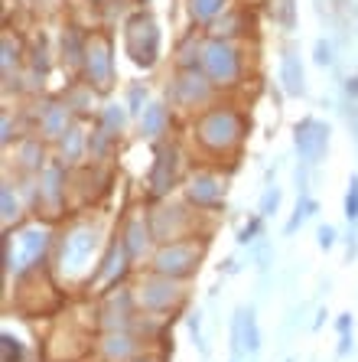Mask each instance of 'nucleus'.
<instances>
[{"mask_svg":"<svg viewBox=\"0 0 358 362\" xmlns=\"http://www.w3.org/2000/svg\"><path fill=\"white\" fill-rule=\"evenodd\" d=\"M241 134H244V124L238 118V111H232V108H208L196 121V137L212 153L234 151L241 144Z\"/></svg>","mask_w":358,"mask_h":362,"instance_id":"1","label":"nucleus"},{"mask_svg":"<svg viewBox=\"0 0 358 362\" xmlns=\"http://www.w3.org/2000/svg\"><path fill=\"white\" fill-rule=\"evenodd\" d=\"M95 248H98V228L88 226V222H76L62 235V245H59V271L66 278H76L88 268Z\"/></svg>","mask_w":358,"mask_h":362,"instance_id":"2","label":"nucleus"},{"mask_svg":"<svg viewBox=\"0 0 358 362\" xmlns=\"http://www.w3.org/2000/svg\"><path fill=\"white\" fill-rule=\"evenodd\" d=\"M124 49L133 66L153 69L160 59V26L150 13H137L124 26Z\"/></svg>","mask_w":358,"mask_h":362,"instance_id":"3","label":"nucleus"},{"mask_svg":"<svg viewBox=\"0 0 358 362\" xmlns=\"http://www.w3.org/2000/svg\"><path fill=\"white\" fill-rule=\"evenodd\" d=\"M202 255H205V242H199V245L196 242H167V245H160L157 255H153V271L183 281L199 268Z\"/></svg>","mask_w":358,"mask_h":362,"instance_id":"4","label":"nucleus"},{"mask_svg":"<svg viewBox=\"0 0 358 362\" xmlns=\"http://www.w3.org/2000/svg\"><path fill=\"white\" fill-rule=\"evenodd\" d=\"M202 69L212 78V85H234L241 76V52L228 40H208L202 46Z\"/></svg>","mask_w":358,"mask_h":362,"instance_id":"5","label":"nucleus"},{"mask_svg":"<svg viewBox=\"0 0 358 362\" xmlns=\"http://www.w3.org/2000/svg\"><path fill=\"white\" fill-rule=\"evenodd\" d=\"M85 76L92 78L95 92H108L114 82V66H111V40L108 33H92L85 42Z\"/></svg>","mask_w":358,"mask_h":362,"instance_id":"6","label":"nucleus"},{"mask_svg":"<svg viewBox=\"0 0 358 362\" xmlns=\"http://www.w3.org/2000/svg\"><path fill=\"white\" fill-rule=\"evenodd\" d=\"M186 297V291L179 287L176 278H167V274H157L153 271V278H147L137 291V303L147 307L150 313H169L173 307H179Z\"/></svg>","mask_w":358,"mask_h":362,"instance_id":"7","label":"nucleus"},{"mask_svg":"<svg viewBox=\"0 0 358 362\" xmlns=\"http://www.w3.org/2000/svg\"><path fill=\"white\" fill-rule=\"evenodd\" d=\"M293 147L300 153V160L306 167H316L326 160L329 153V124H323L319 118H303L293 127Z\"/></svg>","mask_w":358,"mask_h":362,"instance_id":"8","label":"nucleus"},{"mask_svg":"<svg viewBox=\"0 0 358 362\" xmlns=\"http://www.w3.org/2000/svg\"><path fill=\"white\" fill-rule=\"evenodd\" d=\"M169 98L179 105V108H199L212 98V78L196 72V69H179L176 82L169 85Z\"/></svg>","mask_w":358,"mask_h":362,"instance_id":"9","label":"nucleus"},{"mask_svg":"<svg viewBox=\"0 0 358 362\" xmlns=\"http://www.w3.org/2000/svg\"><path fill=\"white\" fill-rule=\"evenodd\" d=\"M225 199V180L215 177V173H192L189 183H186V202L196 206V209H218Z\"/></svg>","mask_w":358,"mask_h":362,"instance_id":"10","label":"nucleus"},{"mask_svg":"<svg viewBox=\"0 0 358 362\" xmlns=\"http://www.w3.org/2000/svg\"><path fill=\"white\" fill-rule=\"evenodd\" d=\"M176 167H179V153L176 147L169 144H160L157 147V160L150 167V177H147V186H150V196L160 199V196H167L176 183Z\"/></svg>","mask_w":358,"mask_h":362,"instance_id":"11","label":"nucleus"},{"mask_svg":"<svg viewBox=\"0 0 358 362\" xmlns=\"http://www.w3.org/2000/svg\"><path fill=\"white\" fill-rule=\"evenodd\" d=\"M13 245L20 248L17 271L30 268V264H40L42 252L49 248V228H46V226H26V228H20L17 235H13Z\"/></svg>","mask_w":358,"mask_h":362,"instance_id":"12","label":"nucleus"},{"mask_svg":"<svg viewBox=\"0 0 358 362\" xmlns=\"http://www.w3.org/2000/svg\"><path fill=\"white\" fill-rule=\"evenodd\" d=\"M127 268H131V255H127L124 242L121 238H114V242L108 245V255H105V262H101L98 274H95V284L98 287H114L124 281Z\"/></svg>","mask_w":358,"mask_h":362,"instance_id":"13","label":"nucleus"},{"mask_svg":"<svg viewBox=\"0 0 358 362\" xmlns=\"http://www.w3.org/2000/svg\"><path fill=\"white\" fill-rule=\"evenodd\" d=\"M40 186V193H36V206H49L52 212L62 209V202H66V170L62 167H46L36 180Z\"/></svg>","mask_w":358,"mask_h":362,"instance_id":"14","label":"nucleus"},{"mask_svg":"<svg viewBox=\"0 0 358 362\" xmlns=\"http://www.w3.org/2000/svg\"><path fill=\"white\" fill-rule=\"evenodd\" d=\"M133 300H137V294H131V291H121V294L108 297L105 310H101V317H108V320H101V327L108 329V333L131 327V320H133Z\"/></svg>","mask_w":358,"mask_h":362,"instance_id":"15","label":"nucleus"},{"mask_svg":"<svg viewBox=\"0 0 358 362\" xmlns=\"http://www.w3.org/2000/svg\"><path fill=\"white\" fill-rule=\"evenodd\" d=\"M280 82H283V92L293 95V98H300L306 95V76H303V62L297 56L293 46H287L280 56Z\"/></svg>","mask_w":358,"mask_h":362,"instance_id":"16","label":"nucleus"},{"mask_svg":"<svg viewBox=\"0 0 358 362\" xmlns=\"http://www.w3.org/2000/svg\"><path fill=\"white\" fill-rule=\"evenodd\" d=\"M124 248H127V255H131V262H137V258H143V252L150 248V242H157L153 238V228H150V219H143V216H137V219H131L127 222V228H124Z\"/></svg>","mask_w":358,"mask_h":362,"instance_id":"17","label":"nucleus"},{"mask_svg":"<svg viewBox=\"0 0 358 362\" xmlns=\"http://www.w3.org/2000/svg\"><path fill=\"white\" fill-rule=\"evenodd\" d=\"M68 131V105L66 101H52L40 115V134L46 141H62Z\"/></svg>","mask_w":358,"mask_h":362,"instance_id":"18","label":"nucleus"},{"mask_svg":"<svg viewBox=\"0 0 358 362\" xmlns=\"http://www.w3.org/2000/svg\"><path fill=\"white\" fill-rule=\"evenodd\" d=\"M105 356H108L111 362H131L133 356H141V343H137L127 329H114V333H108V339H105Z\"/></svg>","mask_w":358,"mask_h":362,"instance_id":"19","label":"nucleus"},{"mask_svg":"<svg viewBox=\"0 0 358 362\" xmlns=\"http://www.w3.org/2000/svg\"><path fill=\"white\" fill-rule=\"evenodd\" d=\"M167 131H169V108L160 105V101L147 105L141 115V134L147 137V141H157V137H163Z\"/></svg>","mask_w":358,"mask_h":362,"instance_id":"20","label":"nucleus"},{"mask_svg":"<svg viewBox=\"0 0 358 362\" xmlns=\"http://www.w3.org/2000/svg\"><path fill=\"white\" fill-rule=\"evenodd\" d=\"M59 147H62V163H78L82 160V151L88 147V137L78 127H68L66 137L59 141Z\"/></svg>","mask_w":358,"mask_h":362,"instance_id":"21","label":"nucleus"},{"mask_svg":"<svg viewBox=\"0 0 358 362\" xmlns=\"http://www.w3.org/2000/svg\"><path fill=\"white\" fill-rule=\"evenodd\" d=\"M114 144H117L114 131H108L105 124H98V131L88 137V153H92L95 160H108L111 151H114Z\"/></svg>","mask_w":358,"mask_h":362,"instance_id":"22","label":"nucleus"},{"mask_svg":"<svg viewBox=\"0 0 358 362\" xmlns=\"http://www.w3.org/2000/svg\"><path fill=\"white\" fill-rule=\"evenodd\" d=\"M225 4L228 0H189V10H192V17L199 20V23H212L215 17H222Z\"/></svg>","mask_w":358,"mask_h":362,"instance_id":"23","label":"nucleus"},{"mask_svg":"<svg viewBox=\"0 0 358 362\" xmlns=\"http://www.w3.org/2000/svg\"><path fill=\"white\" fill-rule=\"evenodd\" d=\"M319 206H316V199H309L306 193L300 196V199H297V209H293V219L287 222V228H283V232H287V235H293V232H297V228L303 226V222L309 219V216H313V212H316Z\"/></svg>","mask_w":358,"mask_h":362,"instance_id":"24","label":"nucleus"},{"mask_svg":"<svg viewBox=\"0 0 358 362\" xmlns=\"http://www.w3.org/2000/svg\"><path fill=\"white\" fill-rule=\"evenodd\" d=\"M0 206H4V226L10 228V222L20 219V202H17V193H13L10 183L0 186Z\"/></svg>","mask_w":358,"mask_h":362,"instance_id":"25","label":"nucleus"},{"mask_svg":"<svg viewBox=\"0 0 358 362\" xmlns=\"http://www.w3.org/2000/svg\"><path fill=\"white\" fill-rule=\"evenodd\" d=\"M124 108L127 105H108V108L101 111V124L108 127V131H114V134H121L127 124V115H131V111H124Z\"/></svg>","mask_w":358,"mask_h":362,"instance_id":"26","label":"nucleus"},{"mask_svg":"<svg viewBox=\"0 0 358 362\" xmlns=\"http://www.w3.org/2000/svg\"><path fill=\"white\" fill-rule=\"evenodd\" d=\"M244 346H248V353H258L261 349V329H258V313H254V307L244 310Z\"/></svg>","mask_w":358,"mask_h":362,"instance_id":"27","label":"nucleus"},{"mask_svg":"<svg viewBox=\"0 0 358 362\" xmlns=\"http://www.w3.org/2000/svg\"><path fill=\"white\" fill-rule=\"evenodd\" d=\"M232 353L234 356L248 353V346H244V307L234 310V320H232Z\"/></svg>","mask_w":358,"mask_h":362,"instance_id":"28","label":"nucleus"},{"mask_svg":"<svg viewBox=\"0 0 358 362\" xmlns=\"http://www.w3.org/2000/svg\"><path fill=\"white\" fill-rule=\"evenodd\" d=\"M143 108H147V88H143V85H131V92H127V111H131L133 118H141Z\"/></svg>","mask_w":358,"mask_h":362,"instance_id":"29","label":"nucleus"},{"mask_svg":"<svg viewBox=\"0 0 358 362\" xmlns=\"http://www.w3.org/2000/svg\"><path fill=\"white\" fill-rule=\"evenodd\" d=\"M17 62H20V42L17 40H10V33L4 36V76H10V69H17Z\"/></svg>","mask_w":358,"mask_h":362,"instance_id":"30","label":"nucleus"},{"mask_svg":"<svg viewBox=\"0 0 358 362\" xmlns=\"http://www.w3.org/2000/svg\"><path fill=\"white\" fill-rule=\"evenodd\" d=\"M345 219L358 222V177L349 180V193H345Z\"/></svg>","mask_w":358,"mask_h":362,"instance_id":"31","label":"nucleus"},{"mask_svg":"<svg viewBox=\"0 0 358 362\" xmlns=\"http://www.w3.org/2000/svg\"><path fill=\"white\" fill-rule=\"evenodd\" d=\"M277 206H280V189H277V186H267L264 199H261V216H264V219H270V216L277 212Z\"/></svg>","mask_w":358,"mask_h":362,"instance_id":"32","label":"nucleus"},{"mask_svg":"<svg viewBox=\"0 0 358 362\" xmlns=\"http://www.w3.org/2000/svg\"><path fill=\"white\" fill-rule=\"evenodd\" d=\"M261 222H264V216H254V219H251L248 226L238 232V245H251L254 238H264V235H261Z\"/></svg>","mask_w":358,"mask_h":362,"instance_id":"33","label":"nucleus"},{"mask_svg":"<svg viewBox=\"0 0 358 362\" xmlns=\"http://www.w3.org/2000/svg\"><path fill=\"white\" fill-rule=\"evenodd\" d=\"M313 62H316V66H333V46H329V42L326 40H316V46H313Z\"/></svg>","mask_w":358,"mask_h":362,"instance_id":"34","label":"nucleus"},{"mask_svg":"<svg viewBox=\"0 0 358 362\" xmlns=\"http://www.w3.org/2000/svg\"><path fill=\"white\" fill-rule=\"evenodd\" d=\"M23 359V346L20 339H13L10 333H4V362H20Z\"/></svg>","mask_w":358,"mask_h":362,"instance_id":"35","label":"nucleus"},{"mask_svg":"<svg viewBox=\"0 0 358 362\" xmlns=\"http://www.w3.org/2000/svg\"><path fill=\"white\" fill-rule=\"evenodd\" d=\"M277 10H280L283 30H293V26H297V17H293V0H280V4H277Z\"/></svg>","mask_w":358,"mask_h":362,"instance_id":"36","label":"nucleus"},{"mask_svg":"<svg viewBox=\"0 0 358 362\" xmlns=\"http://www.w3.org/2000/svg\"><path fill=\"white\" fill-rule=\"evenodd\" d=\"M316 238H319V248H323V252H329L339 235H335V228H333V226H319V228H316Z\"/></svg>","mask_w":358,"mask_h":362,"instance_id":"37","label":"nucleus"},{"mask_svg":"<svg viewBox=\"0 0 358 362\" xmlns=\"http://www.w3.org/2000/svg\"><path fill=\"white\" fill-rule=\"evenodd\" d=\"M345 98H349V101H358V76H349V78H345Z\"/></svg>","mask_w":358,"mask_h":362,"instance_id":"38","label":"nucleus"},{"mask_svg":"<svg viewBox=\"0 0 358 362\" xmlns=\"http://www.w3.org/2000/svg\"><path fill=\"white\" fill-rule=\"evenodd\" d=\"M267 262H270V248H267V242L258 245V268L267 271Z\"/></svg>","mask_w":358,"mask_h":362,"instance_id":"39","label":"nucleus"},{"mask_svg":"<svg viewBox=\"0 0 358 362\" xmlns=\"http://www.w3.org/2000/svg\"><path fill=\"white\" fill-rule=\"evenodd\" d=\"M352 349V333H339V356H349Z\"/></svg>","mask_w":358,"mask_h":362,"instance_id":"40","label":"nucleus"},{"mask_svg":"<svg viewBox=\"0 0 358 362\" xmlns=\"http://www.w3.org/2000/svg\"><path fill=\"white\" fill-rule=\"evenodd\" d=\"M335 329H339V333H349L352 329V313H342L339 320H335Z\"/></svg>","mask_w":358,"mask_h":362,"instance_id":"41","label":"nucleus"},{"mask_svg":"<svg viewBox=\"0 0 358 362\" xmlns=\"http://www.w3.org/2000/svg\"><path fill=\"white\" fill-rule=\"evenodd\" d=\"M355 255H358V235L355 232H349V262L355 258Z\"/></svg>","mask_w":358,"mask_h":362,"instance_id":"42","label":"nucleus"},{"mask_svg":"<svg viewBox=\"0 0 358 362\" xmlns=\"http://www.w3.org/2000/svg\"><path fill=\"white\" fill-rule=\"evenodd\" d=\"M0 141H4V147L10 144V115H4V137Z\"/></svg>","mask_w":358,"mask_h":362,"instance_id":"43","label":"nucleus"},{"mask_svg":"<svg viewBox=\"0 0 358 362\" xmlns=\"http://www.w3.org/2000/svg\"><path fill=\"white\" fill-rule=\"evenodd\" d=\"M131 362H157V359H153V356H133Z\"/></svg>","mask_w":358,"mask_h":362,"instance_id":"44","label":"nucleus"}]
</instances>
